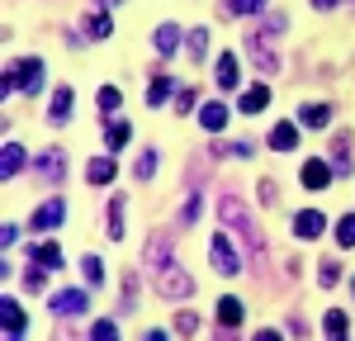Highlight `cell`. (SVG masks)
I'll list each match as a JSON object with an SVG mask.
<instances>
[{"label": "cell", "mask_w": 355, "mask_h": 341, "mask_svg": "<svg viewBox=\"0 0 355 341\" xmlns=\"http://www.w3.org/2000/svg\"><path fill=\"white\" fill-rule=\"evenodd\" d=\"M128 133H133V128H128L123 119H114L110 128H105V142H110V147H123V142H128Z\"/></svg>", "instance_id": "26"}, {"label": "cell", "mask_w": 355, "mask_h": 341, "mask_svg": "<svg viewBox=\"0 0 355 341\" xmlns=\"http://www.w3.org/2000/svg\"><path fill=\"white\" fill-rule=\"evenodd\" d=\"M318 275H322V284L331 289V284L341 280V265H336V261H322V265H318Z\"/></svg>", "instance_id": "34"}, {"label": "cell", "mask_w": 355, "mask_h": 341, "mask_svg": "<svg viewBox=\"0 0 355 341\" xmlns=\"http://www.w3.org/2000/svg\"><path fill=\"white\" fill-rule=\"evenodd\" d=\"M33 166H38V175H43L48 185H57V180L67 175V152H62V147H48V152H43Z\"/></svg>", "instance_id": "4"}, {"label": "cell", "mask_w": 355, "mask_h": 341, "mask_svg": "<svg viewBox=\"0 0 355 341\" xmlns=\"http://www.w3.org/2000/svg\"><path fill=\"white\" fill-rule=\"evenodd\" d=\"M162 294H171V299L180 294V299H185V294H194V280L185 275V270H166L162 275Z\"/></svg>", "instance_id": "14"}, {"label": "cell", "mask_w": 355, "mask_h": 341, "mask_svg": "<svg viewBox=\"0 0 355 341\" xmlns=\"http://www.w3.org/2000/svg\"><path fill=\"white\" fill-rule=\"evenodd\" d=\"M85 304H90V299H85L81 289H62V294H53V313L57 317H81Z\"/></svg>", "instance_id": "6"}, {"label": "cell", "mask_w": 355, "mask_h": 341, "mask_svg": "<svg viewBox=\"0 0 355 341\" xmlns=\"http://www.w3.org/2000/svg\"><path fill=\"white\" fill-rule=\"evenodd\" d=\"M209 261H214V270H218V275H237V270H242V261H237L232 242H227L223 232H214V242H209Z\"/></svg>", "instance_id": "3"}, {"label": "cell", "mask_w": 355, "mask_h": 341, "mask_svg": "<svg viewBox=\"0 0 355 341\" xmlns=\"http://www.w3.org/2000/svg\"><path fill=\"white\" fill-rule=\"evenodd\" d=\"M214 341H237V337H232V327H223V332H218Z\"/></svg>", "instance_id": "42"}, {"label": "cell", "mask_w": 355, "mask_h": 341, "mask_svg": "<svg viewBox=\"0 0 355 341\" xmlns=\"http://www.w3.org/2000/svg\"><path fill=\"white\" fill-rule=\"evenodd\" d=\"M218 322L223 327H237L242 322V304L237 299H218Z\"/></svg>", "instance_id": "22"}, {"label": "cell", "mask_w": 355, "mask_h": 341, "mask_svg": "<svg viewBox=\"0 0 355 341\" xmlns=\"http://www.w3.org/2000/svg\"><path fill=\"white\" fill-rule=\"evenodd\" d=\"M204 53H209V28H194V33H190V57H194V62H204Z\"/></svg>", "instance_id": "28"}, {"label": "cell", "mask_w": 355, "mask_h": 341, "mask_svg": "<svg viewBox=\"0 0 355 341\" xmlns=\"http://www.w3.org/2000/svg\"><path fill=\"white\" fill-rule=\"evenodd\" d=\"M24 284H28V294H38V289H43V265L24 270Z\"/></svg>", "instance_id": "37"}, {"label": "cell", "mask_w": 355, "mask_h": 341, "mask_svg": "<svg viewBox=\"0 0 355 341\" xmlns=\"http://www.w3.org/2000/svg\"><path fill=\"white\" fill-rule=\"evenodd\" d=\"M171 95H175V90H171V81H166V76H157V81H152V90H147V105H166Z\"/></svg>", "instance_id": "25"}, {"label": "cell", "mask_w": 355, "mask_h": 341, "mask_svg": "<svg viewBox=\"0 0 355 341\" xmlns=\"http://www.w3.org/2000/svg\"><path fill=\"white\" fill-rule=\"evenodd\" d=\"M100 5H119V0H100Z\"/></svg>", "instance_id": "44"}, {"label": "cell", "mask_w": 355, "mask_h": 341, "mask_svg": "<svg viewBox=\"0 0 355 341\" xmlns=\"http://www.w3.org/2000/svg\"><path fill=\"white\" fill-rule=\"evenodd\" d=\"M194 218H199V195H190V199H185V213H180V223L190 227Z\"/></svg>", "instance_id": "38"}, {"label": "cell", "mask_w": 355, "mask_h": 341, "mask_svg": "<svg viewBox=\"0 0 355 341\" xmlns=\"http://www.w3.org/2000/svg\"><path fill=\"white\" fill-rule=\"evenodd\" d=\"M38 85H43V57H19V62L5 71L0 90H5V95H15V90H24V95H38Z\"/></svg>", "instance_id": "1"}, {"label": "cell", "mask_w": 355, "mask_h": 341, "mask_svg": "<svg viewBox=\"0 0 355 341\" xmlns=\"http://www.w3.org/2000/svg\"><path fill=\"white\" fill-rule=\"evenodd\" d=\"M218 85H223V90L237 85V57H218Z\"/></svg>", "instance_id": "23"}, {"label": "cell", "mask_w": 355, "mask_h": 341, "mask_svg": "<svg viewBox=\"0 0 355 341\" xmlns=\"http://www.w3.org/2000/svg\"><path fill=\"white\" fill-rule=\"evenodd\" d=\"M266 105H270V90H266V85H251L242 100H237V110H242V114H261Z\"/></svg>", "instance_id": "16"}, {"label": "cell", "mask_w": 355, "mask_h": 341, "mask_svg": "<svg viewBox=\"0 0 355 341\" xmlns=\"http://www.w3.org/2000/svg\"><path fill=\"white\" fill-rule=\"evenodd\" d=\"M322 332H327V341H346V313L331 308L327 317H322Z\"/></svg>", "instance_id": "21"}, {"label": "cell", "mask_w": 355, "mask_h": 341, "mask_svg": "<svg viewBox=\"0 0 355 341\" xmlns=\"http://www.w3.org/2000/svg\"><path fill=\"white\" fill-rule=\"evenodd\" d=\"M147 341H166V332H147Z\"/></svg>", "instance_id": "43"}, {"label": "cell", "mask_w": 355, "mask_h": 341, "mask_svg": "<svg viewBox=\"0 0 355 341\" xmlns=\"http://www.w3.org/2000/svg\"><path fill=\"white\" fill-rule=\"evenodd\" d=\"M33 265H43V270H62V265H67V252H62L57 242H38V247H33Z\"/></svg>", "instance_id": "9"}, {"label": "cell", "mask_w": 355, "mask_h": 341, "mask_svg": "<svg viewBox=\"0 0 355 341\" xmlns=\"http://www.w3.org/2000/svg\"><path fill=\"white\" fill-rule=\"evenodd\" d=\"M81 270H85V280H90V284H100V280H105V261H100V256H85V261H81Z\"/></svg>", "instance_id": "30"}, {"label": "cell", "mask_w": 355, "mask_h": 341, "mask_svg": "<svg viewBox=\"0 0 355 341\" xmlns=\"http://www.w3.org/2000/svg\"><path fill=\"white\" fill-rule=\"evenodd\" d=\"M133 170H137V175H152V170H157V152H142Z\"/></svg>", "instance_id": "36"}, {"label": "cell", "mask_w": 355, "mask_h": 341, "mask_svg": "<svg viewBox=\"0 0 355 341\" xmlns=\"http://www.w3.org/2000/svg\"><path fill=\"white\" fill-rule=\"evenodd\" d=\"M336 242H341V247H355V213H346V218L336 223Z\"/></svg>", "instance_id": "29"}, {"label": "cell", "mask_w": 355, "mask_h": 341, "mask_svg": "<svg viewBox=\"0 0 355 341\" xmlns=\"http://www.w3.org/2000/svg\"><path fill=\"white\" fill-rule=\"evenodd\" d=\"M24 147H19V142H5V152H0V175H5V180H10V175H19V170H24Z\"/></svg>", "instance_id": "11"}, {"label": "cell", "mask_w": 355, "mask_h": 341, "mask_svg": "<svg viewBox=\"0 0 355 341\" xmlns=\"http://www.w3.org/2000/svg\"><path fill=\"white\" fill-rule=\"evenodd\" d=\"M85 33H90V38H110V33H114L110 15H90V19H85Z\"/></svg>", "instance_id": "24"}, {"label": "cell", "mask_w": 355, "mask_h": 341, "mask_svg": "<svg viewBox=\"0 0 355 341\" xmlns=\"http://www.w3.org/2000/svg\"><path fill=\"white\" fill-rule=\"evenodd\" d=\"M194 327H199L194 313H180V317H175V332H180V337H194Z\"/></svg>", "instance_id": "35"}, {"label": "cell", "mask_w": 355, "mask_h": 341, "mask_svg": "<svg viewBox=\"0 0 355 341\" xmlns=\"http://www.w3.org/2000/svg\"><path fill=\"white\" fill-rule=\"evenodd\" d=\"M313 5H318V10H336L341 0H313Z\"/></svg>", "instance_id": "40"}, {"label": "cell", "mask_w": 355, "mask_h": 341, "mask_svg": "<svg viewBox=\"0 0 355 341\" xmlns=\"http://www.w3.org/2000/svg\"><path fill=\"white\" fill-rule=\"evenodd\" d=\"M90 341H119V327H114L110 317H105V322H95V332H90Z\"/></svg>", "instance_id": "33"}, {"label": "cell", "mask_w": 355, "mask_h": 341, "mask_svg": "<svg viewBox=\"0 0 355 341\" xmlns=\"http://www.w3.org/2000/svg\"><path fill=\"white\" fill-rule=\"evenodd\" d=\"M270 147H275V152H289V147H299V123H294V119L275 123V128H270Z\"/></svg>", "instance_id": "10"}, {"label": "cell", "mask_w": 355, "mask_h": 341, "mask_svg": "<svg viewBox=\"0 0 355 341\" xmlns=\"http://www.w3.org/2000/svg\"><path fill=\"white\" fill-rule=\"evenodd\" d=\"M346 147H351V142H346V133H331V170H336V175H346V170H351Z\"/></svg>", "instance_id": "19"}, {"label": "cell", "mask_w": 355, "mask_h": 341, "mask_svg": "<svg viewBox=\"0 0 355 341\" xmlns=\"http://www.w3.org/2000/svg\"><path fill=\"white\" fill-rule=\"evenodd\" d=\"M123 209H128L123 199H114V204H110V237H114V242L123 237Z\"/></svg>", "instance_id": "27"}, {"label": "cell", "mask_w": 355, "mask_h": 341, "mask_svg": "<svg viewBox=\"0 0 355 341\" xmlns=\"http://www.w3.org/2000/svg\"><path fill=\"white\" fill-rule=\"evenodd\" d=\"M71 110H76V100H71V85H62V90L53 95V110H48V119H53V123H67V119H71Z\"/></svg>", "instance_id": "15"}, {"label": "cell", "mask_w": 355, "mask_h": 341, "mask_svg": "<svg viewBox=\"0 0 355 341\" xmlns=\"http://www.w3.org/2000/svg\"><path fill=\"white\" fill-rule=\"evenodd\" d=\"M199 123H204L209 133H223V128H227V105H223V100H209V105H199Z\"/></svg>", "instance_id": "8"}, {"label": "cell", "mask_w": 355, "mask_h": 341, "mask_svg": "<svg viewBox=\"0 0 355 341\" xmlns=\"http://www.w3.org/2000/svg\"><path fill=\"white\" fill-rule=\"evenodd\" d=\"M256 341H279V332H256Z\"/></svg>", "instance_id": "41"}, {"label": "cell", "mask_w": 355, "mask_h": 341, "mask_svg": "<svg viewBox=\"0 0 355 341\" xmlns=\"http://www.w3.org/2000/svg\"><path fill=\"white\" fill-rule=\"evenodd\" d=\"M299 123H308V128H327V123H331V110H327V105H303V110H299Z\"/></svg>", "instance_id": "18"}, {"label": "cell", "mask_w": 355, "mask_h": 341, "mask_svg": "<svg viewBox=\"0 0 355 341\" xmlns=\"http://www.w3.org/2000/svg\"><path fill=\"white\" fill-rule=\"evenodd\" d=\"M95 105H100V114H114V110H119V90H114V85H105V90L95 95Z\"/></svg>", "instance_id": "31"}, {"label": "cell", "mask_w": 355, "mask_h": 341, "mask_svg": "<svg viewBox=\"0 0 355 341\" xmlns=\"http://www.w3.org/2000/svg\"><path fill=\"white\" fill-rule=\"evenodd\" d=\"M0 317H5V337H19L24 332V308L5 294V304H0Z\"/></svg>", "instance_id": "13"}, {"label": "cell", "mask_w": 355, "mask_h": 341, "mask_svg": "<svg viewBox=\"0 0 355 341\" xmlns=\"http://www.w3.org/2000/svg\"><path fill=\"white\" fill-rule=\"evenodd\" d=\"M227 10H232V15H261L266 0H227Z\"/></svg>", "instance_id": "32"}, {"label": "cell", "mask_w": 355, "mask_h": 341, "mask_svg": "<svg viewBox=\"0 0 355 341\" xmlns=\"http://www.w3.org/2000/svg\"><path fill=\"white\" fill-rule=\"evenodd\" d=\"M175 48H180V28H175V24H162V28H157V53L171 57Z\"/></svg>", "instance_id": "20"}, {"label": "cell", "mask_w": 355, "mask_h": 341, "mask_svg": "<svg viewBox=\"0 0 355 341\" xmlns=\"http://www.w3.org/2000/svg\"><path fill=\"white\" fill-rule=\"evenodd\" d=\"M85 175H90V185H110L114 175H119V166H114L110 157H95V161L85 166Z\"/></svg>", "instance_id": "17"}, {"label": "cell", "mask_w": 355, "mask_h": 341, "mask_svg": "<svg viewBox=\"0 0 355 341\" xmlns=\"http://www.w3.org/2000/svg\"><path fill=\"white\" fill-rule=\"evenodd\" d=\"M175 110H180V114L194 110V90H180V95H175Z\"/></svg>", "instance_id": "39"}, {"label": "cell", "mask_w": 355, "mask_h": 341, "mask_svg": "<svg viewBox=\"0 0 355 341\" xmlns=\"http://www.w3.org/2000/svg\"><path fill=\"white\" fill-rule=\"evenodd\" d=\"M223 218H227V223L237 227V232H242L246 242H251V256H261V232H256V227H251V218H246V209H242V199H223Z\"/></svg>", "instance_id": "2"}, {"label": "cell", "mask_w": 355, "mask_h": 341, "mask_svg": "<svg viewBox=\"0 0 355 341\" xmlns=\"http://www.w3.org/2000/svg\"><path fill=\"white\" fill-rule=\"evenodd\" d=\"M322 227H327V218H322L318 209H303L299 218H294V232H299L303 242H313V237H322Z\"/></svg>", "instance_id": "7"}, {"label": "cell", "mask_w": 355, "mask_h": 341, "mask_svg": "<svg viewBox=\"0 0 355 341\" xmlns=\"http://www.w3.org/2000/svg\"><path fill=\"white\" fill-rule=\"evenodd\" d=\"M62 218H67V204H62V199H48V204H43V209L28 218V227H33V232H53Z\"/></svg>", "instance_id": "5"}, {"label": "cell", "mask_w": 355, "mask_h": 341, "mask_svg": "<svg viewBox=\"0 0 355 341\" xmlns=\"http://www.w3.org/2000/svg\"><path fill=\"white\" fill-rule=\"evenodd\" d=\"M331 175H336V170H331L327 161H303V185H308V190H322V185H331Z\"/></svg>", "instance_id": "12"}]
</instances>
